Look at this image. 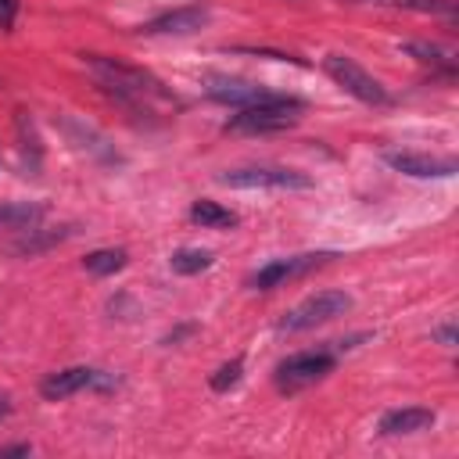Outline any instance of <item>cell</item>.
I'll return each mask as SVG.
<instances>
[{
  "label": "cell",
  "instance_id": "cell-1",
  "mask_svg": "<svg viewBox=\"0 0 459 459\" xmlns=\"http://www.w3.org/2000/svg\"><path fill=\"white\" fill-rule=\"evenodd\" d=\"M79 57H82V65L90 68V75H93L108 93H115V97L126 100V104H143V100H161V97H169L165 86H161L151 72H143V68H136V65H126V61H118V57H108V54H79Z\"/></svg>",
  "mask_w": 459,
  "mask_h": 459
},
{
  "label": "cell",
  "instance_id": "cell-2",
  "mask_svg": "<svg viewBox=\"0 0 459 459\" xmlns=\"http://www.w3.org/2000/svg\"><path fill=\"white\" fill-rule=\"evenodd\" d=\"M301 100L298 97H273V100H262V104H247V108H237V115H230L226 122V133H280V129H290L298 126L301 118Z\"/></svg>",
  "mask_w": 459,
  "mask_h": 459
},
{
  "label": "cell",
  "instance_id": "cell-3",
  "mask_svg": "<svg viewBox=\"0 0 459 459\" xmlns=\"http://www.w3.org/2000/svg\"><path fill=\"white\" fill-rule=\"evenodd\" d=\"M351 308V298L344 290H319L305 301H298L294 308H287L276 323L280 333H301V330H312V326H323L337 316H344Z\"/></svg>",
  "mask_w": 459,
  "mask_h": 459
},
{
  "label": "cell",
  "instance_id": "cell-4",
  "mask_svg": "<svg viewBox=\"0 0 459 459\" xmlns=\"http://www.w3.org/2000/svg\"><path fill=\"white\" fill-rule=\"evenodd\" d=\"M222 186H237V190H258V186H276V190H308L312 179L298 169L287 165H240V169H226L219 172Z\"/></svg>",
  "mask_w": 459,
  "mask_h": 459
},
{
  "label": "cell",
  "instance_id": "cell-5",
  "mask_svg": "<svg viewBox=\"0 0 459 459\" xmlns=\"http://www.w3.org/2000/svg\"><path fill=\"white\" fill-rule=\"evenodd\" d=\"M323 72L344 90V93H351L355 100H362V104H387L391 100V93L380 86V79H373L359 61H351V57H344V54H330L326 61H323Z\"/></svg>",
  "mask_w": 459,
  "mask_h": 459
},
{
  "label": "cell",
  "instance_id": "cell-6",
  "mask_svg": "<svg viewBox=\"0 0 459 459\" xmlns=\"http://www.w3.org/2000/svg\"><path fill=\"white\" fill-rule=\"evenodd\" d=\"M333 366H337V359L326 348H319V351H298V355H290V359H283L276 366V384H280V391H301V387L323 380L326 373H333Z\"/></svg>",
  "mask_w": 459,
  "mask_h": 459
},
{
  "label": "cell",
  "instance_id": "cell-7",
  "mask_svg": "<svg viewBox=\"0 0 459 459\" xmlns=\"http://www.w3.org/2000/svg\"><path fill=\"white\" fill-rule=\"evenodd\" d=\"M204 93L219 104H233V108H247V104H262L273 100L280 93H273L269 86L247 82V79H233V75H204Z\"/></svg>",
  "mask_w": 459,
  "mask_h": 459
},
{
  "label": "cell",
  "instance_id": "cell-8",
  "mask_svg": "<svg viewBox=\"0 0 459 459\" xmlns=\"http://www.w3.org/2000/svg\"><path fill=\"white\" fill-rule=\"evenodd\" d=\"M326 258H333V255L316 251V255H290V258H276V262L262 265V269L251 276V287H255V290H273V287H280V283H287V280H294V276L312 273V269H316V265H323Z\"/></svg>",
  "mask_w": 459,
  "mask_h": 459
},
{
  "label": "cell",
  "instance_id": "cell-9",
  "mask_svg": "<svg viewBox=\"0 0 459 459\" xmlns=\"http://www.w3.org/2000/svg\"><path fill=\"white\" fill-rule=\"evenodd\" d=\"M111 384H115V380H111L104 369L68 366V369L50 373V377L39 384V391H43V398L57 402V398H68V394H75V391H82V387H111Z\"/></svg>",
  "mask_w": 459,
  "mask_h": 459
},
{
  "label": "cell",
  "instance_id": "cell-10",
  "mask_svg": "<svg viewBox=\"0 0 459 459\" xmlns=\"http://www.w3.org/2000/svg\"><path fill=\"white\" fill-rule=\"evenodd\" d=\"M208 18H212V11L204 4H186V7H176V11H165L151 22H143L140 32H147V36H186V32H197Z\"/></svg>",
  "mask_w": 459,
  "mask_h": 459
},
{
  "label": "cell",
  "instance_id": "cell-11",
  "mask_svg": "<svg viewBox=\"0 0 459 459\" xmlns=\"http://www.w3.org/2000/svg\"><path fill=\"white\" fill-rule=\"evenodd\" d=\"M384 161L394 172L416 176V179H430V176H452L459 165L455 158H434V154H416V151H387Z\"/></svg>",
  "mask_w": 459,
  "mask_h": 459
},
{
  "label": "cell",
  "instance_id": "cell-12",
  "mask_svg": "<svg viewBox=\"0 0 459 459\" xmlns=\"http://www.w3.org/2000/svg\"><path fill=\"white\" fill-rule=\"evenodd\" d=\"M430 427H434V409H423V405H405L380 416V434H420Z\"/></svg>",
  "mask_w": 459,
  "mask_h": 459
},
{
  "label": "cell",
  "instance_id": "cell-13",
  "mask_svg": "<svg viewBox=\"0 0 459 459\" xmlns=\"http://www.w3.org/2000/svg\"><path fill=\"white\" fill-rule=\"evenodd\" d=\"M190 219L201 226V230H233L237 226V212L222 208L219 201H194L190 204Z\"/></svg>",
  "mask_w": 459,
  "mask_h": 459
},
{
  "label": "cell",
  "instance_id": "cell-14",
  "mask_svg": "<svg viewBox=\"0 0 459 459\" xmlns=\"http://www.w3.org/2000/svg\"><path fill=\"white\" fill-rule=\"evenodd\" d=\"M126 262H129V255L122 247H100V251H90L82 258V265H86L90 276H111V273L126 269Z\"/></svg>",
  "mask_w": 459,
  "mask_h": 459
},
{
  "label": "cell",
  "instance_id": "cell-15",
  "mask_svg": "<svg viewBox=\"0 0 459 459\" xmlns=\"http://www.w3.org/2000/svg\"><path fill=\"white\" fill-rule=\"evenodd\" d=\"M402 50H405L409 57H416V61L430 65V68H441L445 75H452V72H455V57H452L448 50L434 47V43H420V39H412V43H405Z\"/></svg>",
  "mask_w": 459,
  "mask_h": 459
},
{
  "label": "cell",
  "instance_id": "cell-16",
  "mask_svg": "<svg viewBox=\"0 0 459 459\" xmlns=\"http://www.w3.org/2000/svg\"><path fill=\"white\" fill-rule=\"evenodd\" d=\"M169 265H172V273H179V276H194V273H204V269L212 265V251H204V247H179V251L169 258Z\"/></svg>",
  "mask_w": 459,
  "mask_h": 459
},
{
  "label": "cell",
  "instance_id": "cell-17",
  "mask_svg": "<svg viewBox=\"0 0 459 459\" xmlns=\"http://www.w3.org/2000/svg\"><path fill=\"white\" fill-rule=\"evenodd\" d=\"M39 219H43V208L39 204H29V201H22V204H0V222L11 226V230H32Z\"/></svg>",
  "mask_w": 459,
  "mask_h": 459
},
{
  "label": "cell",
  "instance_id": "cell-18",
  "mask_svg": "<svg viewBox=\"0 0 459 459\" xmlns=\"http://www.w3.org/2000/svg\"><path fill=\"white\" fill-rule=\"evenodd\" d=\"M369 4H391L405 11H423V14H455V0H369Z\"/></svg>",
  "mask_w": 459,
  "mask_h": 459
},
{
  "label": "cell",
  "instance_id": "cell-19",
  "mask_svg": "<svg viewBox=\"0 0 459 459\" xmlns=\"http://www.w3.org/2000/svg\"><path fill=\"white\" fill-rule=\"evenodd\" d=\"M240 377H244V362L240 359H230L226 366H219L215 373H212V391H230L233 384H240Z\"/></svg>",
  "mask_w": 459,
  "mask_h": 459
},
{
  "label": "cell",
  "instance_id": "cell-20",
  "mask_svg": "<svg viewBox=\"0 0 459 459\" xmlns=\"http://www.w3.org/2000/svg\"><path fill=\"white\" fill-rule=\"evenodd\" d=\"M14 18H18V0H0V29L4 32L14 29Z\"/></svg>",
  "mask_w": 459,
  "mask_h": 459
},
{
  "label": "cell",
  "instance_id": "cell-21",
  "mask_svg": "<svg viewBox=\"0 0 459 459\" xmlns=\"http://www.w3.org/2000/svg\"><path fill=\"white\" fill-rule=\"evenodd\" d=\"M434 337H437V341H441L445 348H455V326H452V323L437 326V330H434Z\"/></svg>",
  "mask_w": 459,
  "mask_h": 459
},
{
  "label": "cell",
  "instance_id": "cell-22",
  "mask_svg": "<svg viewBox=\"0 0 459 459\" xmlns=\"http://www.w3.org/2000/svg\"><path fill=\"white\" fill-rule=\"evenodd\" d=\"M186 333H194V323H186V326H179V330H172L169 337H165V344H176L179 337H186Z\"/></svg>",
  "mask_w": 459,
  "mask_h": 459
},
{
  "label": "cell",
  "instance_id": "cell-23",
  "mask_svg": "<svg viewBox=\"0 0 459 459\" xmlns=\"http://www.w3.org/2000/svg\"><path fill=\"white\" fill-rule=\"evenodd\" d=\"M4 455H29V445H4V448H0V459H4Z\"/></svg>",
  "mask_w": 459,
  "mask_h": 459
},
{
  "label": "cell",
  "instance_id": "cell-24",
  "mask_svg": "<svg viewBox=\"0 0 459 459\" xmlns=\"http://www.w3.org/2000/svg\"><path fill=\"white\" fill-rule=\"evenodd\" d=\"M11 409H14V405H11V398H7V394H0V420H7V416H11Z\"/></svg>",
  "mask_w": 459,
  "mask_h": 459
}]
</instances>
